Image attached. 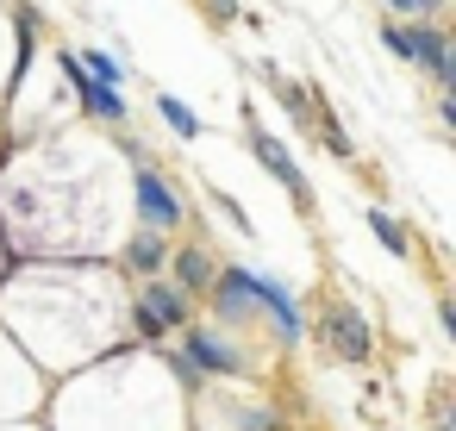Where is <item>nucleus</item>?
Segmentation results:
<instances>
[{
    "mask_svg": "<svg viewBox=\"0 0 456 431\" xmlns=\"http://www.w3.org/2000/svg\"><path fill=\"white\" fill-rule=\"evenodd\" d=\"M319 331H325V350L338 356V362H369V350H375V331H369V319L356 313V306H325V319H319Z\"/></svg>",
    "mask_w": 456,
    "mask_h": 431,
    "instance_id": "obj_3",
    "label": "nucleus"
},
{
    "mask_svg": "<svg viewBox=\"0 0 456 431\" xmlns=\"http://www.w3.org/2000/svg\"><path fill=\"white\" fill-rule=\"evenodd\" d=\"M175 356L194 369V381H200V375H244V350H232V344L213 337V331H188Z\"/></svg>",
    "mask_w": 456,
    "mask_h": 431,
    "instance_id": "obj_6",
    "label": "nucleus"
},
{
    "mask_svg": "<svg viewBox=\"0 0 456 431\" xmlns=\"http://www.w3.org/2000/svg\"><path fill=\"white\" fill-rule=\"evenodd\" d=\"M213 7H219L225 20H238V0H213Z\"/></svg>",
    "mask_w": 456,
    "mask_h": 431,
    "instance_id": "obj_19",
    "label": "nucleus"
},
{
    "mask_svg": "<svg viewBox=\"0 0 456 431\" xmlns=\"http://www.w3.org/2000/svg\"><path fill=\"white\" fill-rule=\"evenodd\" d=\"M169 269H175V288H182V294H200V288H213V275H219V263L207 256V244L175 250V256H169Z\"/></svg>",
    "mask_w": 456,
    "mask_h": 431,
    "instance_id": "obj_9",
    "label": "nucleus"
},
{
    "mask_svg": "<svg viewBox=\"0 0 456 431\" xmlns=\"http://www.w3.org/2000/svg\"><path fill=\"white\" fill-rule=\"evenodd\" d=\"M82 69H88L94 82H107V88H119V82H126V63H119L113 51H88V57H82Z\"/></svg>",
    "mask_w": 456,
    "mask_h": 431,
    "instance_id": "obj_13",
    "label": "nucleus"
},
{
    "mask_svg": "<svg viewBox=\"0 0 456 431\" xmlns=\"http://www.w3.org/2000/svg\"><path fill=\"white\" fill-rule=\"evenodd\" d=\"M132 319H138V331H144V337H163V331H175V325L188 319V294H182L175 281H151V288L138 294Z\"/></svg>",
    "mask_w": 456,
    "mask_h": 431,
    "instance_id": "obj_5",
    "label": "nucleus"
},
{
    "mask_svg": "<svg viewBox=\"0 0 456 431\" xmlns=\"http://www.w3.org/2000/svg\"><path fill=\"white\" fill-rule=\"evenodd\" d=\"M132 194H138L144 232H175V225H182V194H175L157 169H138V175H132Z\"/></svg>",
    "mask_w": 456,
    "mask_h": 431,
    "instance_id": "obj_4",
    "label": "nucleus"
},
{
    "mask_svg": "<svg viewBox=\"0 0 456 431\" xmlns=\"http://www.w3.org/2000/svg\"><path fill=\"white\" fill-rule=\"evenodd\" d=\"M157 113L169 119V132H175V138H200V119H194V107H188V101H175V94H157Z\"/></svg>",
    "mask_w": 456,
    "mask_h": 431,
    "instance_id": "obj_12",
    "label": "nucleus"
},
{
    "mask_svg": "<svg viewBox=\"0 0 456 431\" xmlns=\"http://www.w3.org/2000/svg\"><path fill=\"white\" fill-rule=\"evenodd\" d=\"M369 232H375V244H381L387 256H406V250H412V232H406L394 213H381V207L369 213Z\"/></svg>",
    "mask_w": 456,
    "mask_h": 431,
    "instance_id": "obj_11",
    "label": "nucleus"
},
{
    "mask_svg": "<svg viewBox=\"0 0 456 431\" xmlns=\"http://www.w3.org/2000/svg\"><path fill=\"white\" fill-rule=\"evenodd\" d=\"M57 69H63V82L82 94V113H88V119L126 126V113H132V107H126V94H119V88H107V82H94V76L82 69V57H76V51H63V57H57Z\"/></svg>",
    "mask_w": 456,
    "mask_h": 431,
    "instance_id": "obj_2",
    "label": "nucleus"
},
{
    "mask_svg": "<svg viewBox=\"0 0 456 431\" xmlns=\"http://www.w3.org/2000/svg\"><path fill=\"white\" fill-rule=\"evenodd\" d=\"M250 150H256V157L269 163V175H275V182H281V188H288L294 200H306V175H300L294 150H288V144H281L275 132H256V126H250Z\"/></svg>",
    "mask_w": 456,
    "mask_h": 431,
    "instance_id": "obj_8",
    "label": "nucleus"
},
{
    "mask_svg": "<svg viewBox=\"0 0 456 431\" xmlns=\"http://www.w3.org/2000/svg\"><path fill=\"white\" fill-rule=\"evenodd\" d=\"M319 138H325V150H331V157H356V144H350V132L331 119V107H319Z\"/></svg>",
    "mask_w": 456,
    "mask_h": 431,
    "instance_id": "obj_15",
    "label": "nucleus"
},
{
    "mask_svg": "<svg viewBox=\"0 0 456 431\" xmlns=\"http://www.w3.org/2000/svg\"><path fill=\"white\" fill-rule=\"evenodd\" d=\"M126 269H132V275H157V269H169V244H163V232H138V238L126 244Z\"/></svg>",
    "mask_w": 456,
    "mask_h": 431,
    "instance_id": "obj_10",
    "label": "nucleus"
},
{
    "mask_svg": "<svg viewBox=\"0 0 456 431\" xmlns=\"http://www.w3.org/2000/svg\"><path fill=\"white\" fill-rule=\"evenodd\" d=\"M387 7H394V13H412V20H431L444 0H387Z\"/></svg>",
    "mask_w": 456,
    "mask_h": 431,
    "instance_id": "obj_17",
    "label": "nucleus"
},
{
    "mask_svg": "<svg viewBox=\"0 0 456 431\" xmlns=\"http://www.w3.org/2000/svg\"><path fill=\"white\" fill-rule=\"evenodd\" d=\"M381 45H387V57L412 63V38H406V26H381Z\"/></svg>",
    "mask_w": 456,
    "mask_h": 431,
    "instance_id": "obj_16",
    "label": "nucleus"
},
{
    "mask_svg": "<svg viewBox=\"0 0 456 431\" xmlns=\"http://www.w3.org/2000/svg\"><path fill=\"white\" fill-rule=\"evenodd\" d=\"M213 200H219V213H225V219H232V225H238V232H250V219H244V207H238V200H232V194H213Z\"/></svg>",
    "mask_w": 456,
    "mask_h": 431,
    "instance_id": "obj_18",
    "label": "nucleus"
},
{
    "mask_svg": "<svg viewBox=\"0 0 456 431\" xmlns=\"http://www.w3.org/2000/svg\"><path fill=\"white\" fill-rule=\"evenodd\" d=\"M406 38H412V63L450 94V82H456V63H450V38H444V26L437 20H419V26H406Z\"/></svg>",
    "mask_w": 456,
    "mask_h": 431,
    "instance_id": "obj_7",
    "label": "nucleus"
},
{
    "mask_svg": "<svg viewBox=\"0 0 456 431\" xmlns=\"http://www.w3.org/2000/svg\"><path fill=\"white\" fill-rule=\"evenodd\" d=\"M213 300H219V313H225V319H238L244 306L269 313V319H275V331H281L288 344L306 331V319H300V306H294V288H288V281H275V275H256V269H219V275H213Z\"/></svg>",
    "mask_w": 456,
    "mask_h": 431,
    "instance_id": "obj_1",
    "label": "nucleus"
},
{
    "mask_svg": "<svg viewBox=\"0 0 456 431\" xmlns=\"http://www.w3.org/2000/svg\"><path fill=\"white\" fill-rule=\"evenodd\" d=\"M263 82H269V88H275V101H281V107H288V113H294V119H306V101H313V94H306V88H300V82H281V76H275V69H263Z\"/></svg>",
    "mask_w": 456,
    "mask_h": 431,
    "instance_id": "obj_14",
    "label": "nucleus"
}]
</instances>
